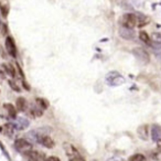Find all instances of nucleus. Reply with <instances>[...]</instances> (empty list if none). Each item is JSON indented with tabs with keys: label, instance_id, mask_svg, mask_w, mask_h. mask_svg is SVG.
<instances>
[{
	"label": "nucleus",
	"instance_id": "nucleus-3",
	"mask_svg": "<svg viewBox=\"0 0 161 161\" xmlns=\"http://www.w3.org/2000/svg\"><path fill=\"white\" fill-rule=\"evenodd\" d=\"M132 54L135 55V58L142 64H148L150 62V55L145 49L142 47H135L132 50Z\"/></svg>",
	"mask_w": 161,
	"mask_h": 161
},
{
	"label": "nucleus",
	"instance_id": "nucleus-34",
	"mask_svg": "<svg viewBox=\"0 0 161 161\" xmlns=\"http://www.w3.org/2000/svg\"><path fill=\"white\" fill-rule=\"evenodd\" d=\"M160 90H161V85H160Z\"/></svg>",
	"mask_w": 161,
	"mask_h": 161
},
{
	"label": "nucleus",
	"instance_id": "nucleus-19",
	"mask_svg": "<svg viewBox=\"0 0 161 161\" xmlns=\"http://www.w3.org/2000/svg\"><path fill=\"white\" fill-rule=\"evenodd\" d=\"M139 39H140L143 43H146V44H149V45L151 44V39H150V36H148V33L146 31L139 32Z\"/></svg>",
	"mask_w": 161,
	"mask_h": 161
},
{
	"label": "nucleus",
	"instance_id": "nucleus-31",
	"mask_svg": "<svg viewBox=\"0 0 161 161\" xmlns=\"http://www.w3.org/2000/svg\"><path fill=\"white\" fill-rule=\"evenodd\" d=\"M157 146H158V148L161 150V139H160V140H158V141H157Z\"/></svg>",
	"mask_w": 161,
	"mask_h": 161
},
{
	"label": "nucleus",
	"instance_id": "nucleus-1",
	"mask_svg": "<svg viewBox=\"0 0 161 161\" xmlns=\"http://www.w3.org/2000/svg\"><path fill=\"white\" fill-rule=\"evenodd\" d=\"M105 80L107 85L112 86V87H115V86H120L125 83V77L121 75L120 73L116 71H112L109 73H107L105 77Z\"/></svg>",
	"mask_w": 161,
	"mask_h": 161
},
{
	"label": "nucleus",
	"instance_id": "nucleus-18",
	"mask_svg": "<svg viewBox=\"0 0 161 161\" xmlns=\"http://www.w3.org/2000/svg\"><path fill=\"white\" fill-rule=\"evenodd\" d=\"M16 105H17V110L23 112V110L25 109V106H27V101H25V98H23V97H19L16 102Z\"/></svg>",
	"mask_w": 161,
	"mask_h": 161
},
{
	"label": "nucleus",
	"instance_id": "nucleus-10",
	"mask_svg": "<svg viewBox=\"0 0 161 161\" xmlns=\"http://www.w3.org/2000/svg\"><path fill=\"white\" fill-rule=\"evenodd\" d=\"M16 124H14V127L17 128V129L19 130H23L25 129V128L28 127V126L30 125V121L28 120V119L23 118V117H19V118H16Z\"/></svg>",
	"mask_w": 161,
	"mask_h": 161
},
{
	"label": "nucleus",
	"instance_id": "nucleus-15",
	"mask_svg": "<svg viewBox=\"0 0 161 161\" xmlns=\"http://www.w3.org/2000/svg\"><path fill=\"white\" fill-rule=\"evenodd\" d=\"M115 3L121 8V9H126V10H134V7L131 6V3L128 1V0H115Z\"/></svg>",
	"mask_w": 161,
	"mask_h": 161
},
{
	"label": "nucleus",
	"instance_id": "nucleus-28",
	"mask_svg": "<svg viewBox=\"0 0 161 161\" xmlns=\"http://www.w3.org/2000/svg\"><path fill=\"white\" fill-rule=\"evenodd\" d=\"M22 85H23V87H25V90H27V91H29V90H30V86L28 85L27 83H25V80H23V82H22Z\"/></svg>",
	"mask_w": 161,
	"mask_h": 161
},
{
	"label": "nucleus",
	"instance_id": "nucleus-17",
	"mask_svg": "<svg viewBox=\"0 0 161 161\" xmlns=\"http://www.w3.org/2000/svg\"><path fill=\"white\" fill-rule=\"evenodd\" d=\"M3 108L7 110V113L9 114V116L11 117V118H17V109L14 108V105L7 103V104H5V105H3Z\"/></svg>",
	"mask_w": 161,
	"mask_h": 161
},
{
	"label": "nucleus",
	"instance_id": "nucleus-13",
	"mask_svg": "<svg viewBox=\"0 0 161 161\" xmlns=\"http://www.w3.org/2000/svg\"><path fill=\"white\" fill-rule=\"evenodd\" d=\"M27 136H28V138H29L31 141H33V142L40 143L41 137H42L43 135H42V134H40V132H39L38 130H31V131L28 132Z\"/></svg>",
	"mask_w": 161,
	"mask_h": 161
},
{
	"label": "nucleus",
	"instance_id": "nucleus-4",
	"mask_svg": "<svg viewBox=\"0 0 161 161\" xmlns=\"http://www.w3.org/2000/svg\"><path fill=\"white\" fill-rule=\"evenodd\" d=\"M121 25L128 29H134L137 27V14H125L121 17Z\"/></svg>",
	"mask_w": 161,
	"mask_h": 161
},
{
	"label": "nucleus",
	"instance_id": "nucleus-27",
	"mask_svg": "<svg viewBox=\"0 0 161 161\" xmlns=\"http://www.w3.org/2000/svg\"><path fill=\"white\" fill-rule=\"evenodd\" d=\"M45 161H61L60 158H58V157H54V156H50V157H47V158L44 159Z\"/></svg>",
	"mask_w": 161,
	"mask_h": 161
},
{
	"label": "nucleus",
	"instance_id": "nucleus-6",
	"mask_svg": "<svg viewBox=\"0 0 161 161\" xmlns=\"http://www.w3.org/2000/svg\"><path fill=\"white\" fill-rule=\"evenodd\" d=\"M119 36L123 38L124 40H135L136 38V33H135L134 29H128V28L121 27L119 28Z\"/></svg>",
	"mask_w": 161,
	"mask_h": 161
},
{
	"label": "nucleus",
	"instance_id": "nucleus-22",
	"mask_svg": "<svg viewBox=\"0 0 161 161\" xmlns=\"http://www.w3.org/2000/svg\"><path fill=\"white\" fill-rule=\"evenodd\" d=\"M36 106H39L41 109H45V108L49 106V105H47V102L45 101V99H43V98H36Z\"/></svg>",
	"mask_w": 161,
	"mask_h": 161
},
{
	"label": "nucleus",
	"instance_id": "nucleus-12",
	"mask_svg": "<svg viewBox=\"0 0 161 161\" xmlns=\"http://www.w3.org/2000/svg\"><path fill=\"white\" fill-rule=\"evenodd\" d=\"M40 143L42 146H44L45 148H49V149H51V148L54 147V141H53V139H52L51 137L49 136V135H43V136L41 137Z\"/></svg>",
	"mask_w": 161,
	"mask_h": 161
},
{
	"label": "nucleus",
	"instance_id": "nucleus-26",
	"mask_svg": "<svg viewBox=\"0 0 161 161\" xmlns=\"http://www.w3.org/2000/svg\"><path fill=\"white\" fill-rule=\"evenodd\" d=\"M69 161H85V159L80 156H76V157H72V158H69Z\"/></svg>",
	"mask_w": 161,
	"mask_h": 161
},
{
	"label": "nucleus",
	"instance_id": "nucleus-24",
	"mask_svg": "<svg viewBox=\"0 0 161 161\" xmlns=\"http://www.w3.org/2000/svg\"><path fill=\"white\" fill-rule=\"evenodd\" d=\"M9 85L14 91H16V92H20V87L17 85L16 82H14V80H9Z\"/></svg>",
	"mask_w": 161,
	"mask_h": 161
},
{
	"label": "nucleus",
	"instance_id": "nucleus-25",
	"mask_svg": "<svg viewBox=\"0 0 161 161\" xmlns=\"http://www.w3.org/2000/svg\"><path fill=\"white\" fill-rule=\"evenodd\" d=\"M152 38H153L154 42H158L161 44V33H154L153 36H152Z\"/></svg>",
	"mask_w": 161,
	"mask_h": 161
},
{
	"label": "nucleus",
	"instance_id": "nucleus-33",
	"mask_svg": "<svg viewBox=\"0 0 161 161\" xmlns=\"http://www.w3.org/2000/svg\"><path fill=\"white\" fill-rule=\"evenodd\" d=\"M1 25H3V23H1V22H0V27H1Z\"/></svg>",
	"mask_w": 161,
	"mask_h": 161
},
{
	"label": "nucleus",
	"instance_id": "nucleus-32",
	"mask_svg": "<svg viewBox=\"0 0 161 161\" xmlns=\"http://www.w3.org/2000/svg\"><path fill=\"white\" fill-rule=\"evenodd\" d=\"M29 161H40L39 159H36V158H29Z\"/></svg>",
	"mask_w": 161,
	"mask_h": 161
},
{
	"label": "nucleus",
	"instance_id": "nucleus-30",
	"mask_svg": "<svg viewBox=\"0 0 161 161\" xmlns=\"http://www.w3.org/2000/svg\"><path fill=\"white\" fill-rule=\"evenodd\" d=\"M5 72H3V69H1V67H0V77H1V78H3V77H5Z\"/></svg>",
	"mask_w": 161,
	"mask_h": 161
},
{
	"label": "nucleus",
	"instance_id": "nucleus-14",
	"mask_svg": "<svg viewBox=\"0 0 161 161\" xmlns=\"http://www.w3.org/2000/svg\"><path fill=\"white\" fill-rule=\"evenodd\" d=\"M150 22V18L145 14H137V27L141 28L147 25Z\"/></svg>",
	"mask_w": 161,
	"mask_h": 161
},
{
	"label": "nucleus",
	"instance_id": "nucleus-16",
	"mask_svg": "<svg viewBox=\"0 0 161 161\" xmlns=\"http://www.w3.org/2000/svg\"><path fill=\"white\" fill-rule=\"evenodd\" d=\"M0 67L3 69V71L5 72V73H7L8 75H10L11 77L16 76V72H14V69L12 67L11 64H6V63H3V64H1Z\"/></svg>",
	"mask_w": 161,
	"mask_h": 161
},
{
	"label": "nucleus",
	"instance_id": "nucleus-8",
	"mask_svg": "<svg viewBox=\"0 0 161 161\" xmlns=\"http://www.w3.org/2000/svg\"><path fill=\"white\" fill-rule=\"evenodd\" d=\"M14 131V126L12 124H6L3 126H0V132L7 137H11Z\"/></svg>",
	"mask_w": 161,
	"mask_h": 161
},
{
	"label": "nucleus",
	"instance_id": "nucleus-11",
	"mask_svg": "<svg viewBox=\"0 0 161 161\" xmlns=\"http://www.w3.org/2000/svg\"><path fill=\"white\" fill-rule=\"evenodd\" d=\"M137 134H138L139 138L142 139V140H147L148 136H149V128L147 125H142L140 127H138L137 129Z\"/></svg>",
	"mask_w": 161,
	"mask_h": 161
},
{
	"label": "nucleus",
	"instance_id": "nucleus-9",
	"mask_svg": "<svg viewBox=\"0 0 161 161\" xmlns=\"http://www.w3.org/2000/svg\"><path fill=\"white\" fill-rule=\"evenodd\" d=\"M151 139L156 142L161 139V127L159 125L151 126Z\"/></svg>",
	"mask_w": 161,
	"mask_h": 161
},
{
	"label": "nucleus",
	"instance_id": "nucleus-5",
	"mask_svg": "<svg viewBox=\"0 0 161 161\" xmlns=\"http://www.w3.org/2000/svg\"><path fill=\"white\" fill-rule=\"evenodd\" d=\"M6 49H7V52L9 53L10 56L17 58V47L12 36H7L6 38Z\"/></svg>",
	"mask_w": 161,
	"mask_h": 161
},
{
	"label": "nucleus",
	"instance_id": "nucleus-7",
	"mask_svg": "<svg viewBox=\"0 0 161 161\" xmlns=\"http://www.w3.org/2000/svg\"><path fill=\"white\" fill-rule=\"evenodd\" d=\"M63 148H64V151L65 153L67 154L69 158H72V157H76V156H80V152L78 150L74 147L72 143H69V142H64L63 143Z\"/></svg>",
	"mask_w": 161,
	"mask_h": 161
},
{
	"label": "nucleus",
	"instance_id": "nucleus-29",
	"mask_svg": "<svg viewBox=\"0 0 161 161\" xmlns=\"http://www.w3.org/2000/svg\"><path fill=\"white\" fill-rule=\"evenodd\" d=\"M132 1H134V5L137 6V7H138V6H140V3H141L140 0H132Z\"/></svg>",
	"mask_w": 161,
	"mask_h": 161
},
{
	"label": "nucleus",
	"instance_id": "nucleus-20",
	"mask_svg": "<svg viewBox=\"0 0 161 161\" xmlns=\"http://www.w3.org/2000/svg\"><path fill=\"white\" fill-rule=\"evenodd\" d=\"M30 113H31V115L33 117H40V116H42V114H43V109H41L39 106H36V107H32Z\"/></svg>",
	"mask_w": 161,
	"mask_h": 161
},
{
	"label": "nucleus",
	"instance_id": "nucleus-2",
	"mask_svg": "<svg viewBox=\"0 0 161 161\" xmlns=\"http://www.w3.org/2000/svg\"><path fill=\"white\" fill-rule=\"evenodd\" d=\"M14 148H16L19 152H21V153L27 154L28 152H30L32 150V143L30 142V141H28L27 139L20 138L14 141Z\"/></svg>",
	"mask_w": 161,
	"mask_h": 161
},
{
	"label": "nucleus",
	"instance_id": "nucleus-23",
	"mask_svg": "<svg viewBox=\"0 0 161 161\" xmlns=\"http://www.w3.org/2000/svg\"><path fill=\"white\" fill-rule=\"evenodd\" d=\"M0 10H1V16L3 18H6L8 16V12H9V7L7 5H1L0 3Z\"/></svg>",
	"mask_w": 161,
	"mask_h": 161
},
{
	"label": "nucleus",
	"instance_id": "nucleus-21",
	"mask_svg": "<svg viewBox=\"0 0 161 161\" xmlns=\"http://www.w3.org/2000/svg\"><path fill=\"white\" fill-rule=\"evenodd\" d=\"M128 161H146V157L143 154H140V153H136L134 156L129 157Z\"/></svg>",
	"mask_w": 161,
	"mask_h": 161
}]
</instances>
